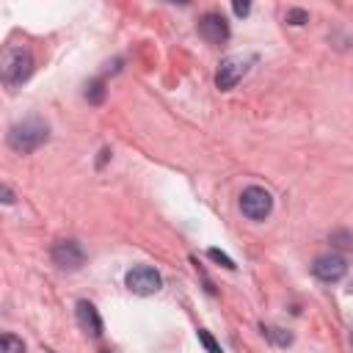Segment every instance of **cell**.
Here are the masks:
<instances>
[{"instance_id": "11", "label": "cell", "mask_w": 353, "mask_h": 353, "mask_svg": "<svg viewBox=\"0 0 353 353\" xmlns=\"http://www.w3.org/2000/svg\"><path fill=\"white\" fill-rule=\"evenodd\" d=\"M0 353H25V342L14 334H3L0 336Z\"/></svg>"}, {"instance_id": "6", "label": "cell", "mask_w": 353, "mask_h": 353, "mask_svg": "<svg viewBox=\"0 0 353 353\" xmlns=\"http://www.w3.org/2000/svg\"><path fill=\"white\" fill-rule=\"evenodd\" d=\"M52 262L61 270H80L85 262V251L77 240H58L52 245Z\"/></svg>"}, {"instance_id": "12", "label": "cell", "mask_w": 353, "mask_h": 353, "mask_svg": "<svg viewBox=\"0 0 353 353\" xmlns=\"http://www.w3.org/2000/svg\"><path fill=\"white\" fill-rule=\"evenodd\" d=\"M85 99H88L91 105H99V102L105 99V83H102V77H99V80H91V83L85 85Z\"/></svg>"}, {"instance_id": "15", "label": "cell", "mask_w": 353, "mask_h": 353, "mask_svg": "<svg viewBox=\"0 0 353 353\" xmlns=\"http://www.w3.org/2000/svg\"><path fill=\"white\" fill-rule=\"evenodd\" d=\"M287 22H292V25H303V22H309V14H306L303 8H290V11H287Z\"/></svg>"}, {"instance_id": "7", "label": "cell", "mask_w": 353, "mask_h": 353, "mask_svg": "<svg viewBox=\"0 0 353 353\" xmlns=\"http://www.w3.org/2000/svg\"><path fill=\"white\" fill-rule=\"evenodd\" d=\"M199 36L204 41H210V44H223L229 39V22H226V17L223 14H215V11L204 14L199 19Z\"/></svg>"}, {"instance_id": "5", "label": "cell", "mask_w": 353, "mask_h": 353, "mask_svg": "<svg viewBox=\"0 0 353 353\" xmlns=\"http://www.w3.org/2000/svg\"><path fill=\"white\" fill-rule=\"evenodd\" d=\"M248 63H251V58H240V55H229V58H223L221 66H218V74H215L218 88H221V91L234 88V85L243 80V74L248 72Z\"/></svg>"}, {"instance_id": "17", "label": "cell", "mask_w": 353, "mask_h": 353, "mask_svg": "<svg viewBox=\"0 0 353 353\" xmlns=\"http://www.w3.org/2000/svg\"><path fill=\"white\" fill-rule=\"evenodd\" d=\"M0 190H3V201H6V204H14V193L8 190V185H3Z\"/></svg>"}, {"instance_id": "14", "label": "cell", "mask_w": 353, "mask_h": 353, "mask_svg": "<svg viewBox=\"0 0 353 353\" xmlns=\"http://www.w3.org/2000/svg\"><path fill=\"white\" fill-rule=\"evenodd\" d=\"M207 254H210V259L221 262V265H223V268H229V270H234V268H237V265L232 262V256H226V254H223V251H218V248H210Z\"/></svg>"}, {"instance_id": "4", "label": "cell", "mask_w": 353, "mask_h": 353, "mask_svg": "<svg viewBox=\"0 0 353 353\" xmlns=\"http://www.w3.org/2000/svg\"><path fill=\"white\" fill-rule=\"evenodd\" d=\"M124 284H127V290L135 292V295H154V292L163 287V276H160L154 268H149V265H135V268L124 276Z\"/></svg>"}, {"instance_id": "13", "label": "cell", "mask_w": 353, "mask_h": 353, "mask_svg": "<svg viewBox=\"0 0 353 353\" xmlns=\"http://www.w3.org/2000/svg\"><path fill=\"white\" fill-rule=\"evenodd\" d=\"M199 342L207 347V353H223V350H221V345L212 339V334H210V331H204V328H199Z\"/></svg>"}, {"instance_id": "16", "label": "cell", "mask_w": 353, "mask_h": 353, "mask_svg": "<svg viewBox=\"0 0 353 353\" xmlns=\"http://www.w3.org/2000/svg\"><path fill=\"white\" fill-rule=\"evenodd\" d=\"M232 8H234V14H237V17H245V14L251 11V6H248V3H234Z\"/></svg>"}, {"instance_id": "9", "label": "cell", "mask_w": 353, "mask_h": 353, "mask_svg": "<svg viewBox=\"0 0 353 353\" xmlns=\"http://www.w3.org/2000/svg\"><path fill=\"white\" fill-rule=\"evenodd\" d=\"M77 323H80V328L88 331L91 336H99V334H102V317H99L97 306L88 303V301H77Z\"/></svg>"}, {"instance_id": "8", "label": "cell", "mask_w": 353, "mask_h": 353, "mask_svg": "<svg viewBox=\"0 0 353 353\" xmlns=\"http://www.w3.org/2000/svg\"><path fill=\"white\" fill-rule=\"evenodd\" d=\"M312 273H314L320 281H339V279L347 273V262H345V256H339V254H323V256L314 259Z\"/></svg>"}, {"instance_id": "10", "label": "cell", "mask_w": 353, "mask_h": 353, "mask_svg": "<svg viewBox=\"0 0 353 353\" xmlns=\"http://www.w3.org/2000/svg\"><path fill=\"white\" fill-rule=\"evenodd\" d=\"M262 334L273 342V345H279V347H287V345H292V334L290 331H284V328H276V325H262Z\"/></svg>"}, {"instance_id": "1", "label": "cell", "mask_w": 353, "mask_h": 353, "mask_svg": "<svg viewBox=\"0 0 353 353\" xmlns=\"http://www.w3.org/2000/svg\"><path fill=\"white\" fill-rule=\"evenodd\" d=\"M47 138H50V127L39 116H30V119H25L8 130V146L14 152H22V154L36 152L41 143H47Z\"/></svg>"}, {"instance_id": "3", "label": "cell", "mask_w": 353, "mask_h": 353, "mask_svg": "<svg viewBox=\"0 0 353 353\" xmlns=\"http://www.w3.org/2000/svg\"><path fill=\"white\" fill-rule=\"evenodd\" d=\"M240 210L251 221H265L270 215V210H273V196L265 188L251 185V188H245L240 193Z\"/></svg>"}, {"instance_id": "2", "label": "cell", "mask_w": 353, "mask_h": 353, "mask_svg": "<svg viewBox=\"0 0 353 353\" xmlns=\"http://www.w3.org/2000/svg\"><path fill=\"white\" fill-rule=\"evenodd\" d=\"M33 72V58L25 47H8L3 52V61H0V74H3V83L8 88L25 83Z\"/></svg>"}]
</instances>
